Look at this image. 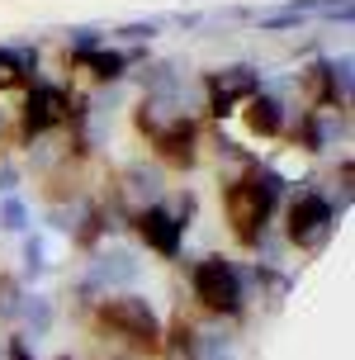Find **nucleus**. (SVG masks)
<instances>
[{
	"label": "nucleus",
	"mask_w": 355,
	"mask_h": 360,
	"mask_svg": "<svg viewBox=\"0 0 355 360\" xmlns=\"http://www.w3.org/2000/svg\"><path fill=\"white\" fill-rule=\"evenodd\" d=\"M100 327L124 346L157 351V318H152L147 304H138V299H109V304L100 308Z\"/></svg>",
	"instance_id": "f257e3e1"
},
{
	"label": "nucleus",
	"mask_w": 355,
	"mask_h": 360,
	"mask_svg": "<svg viewBox=\"0 0 355 360\" xmlns=\"http://www.w3.org/2000/svg\"><path fill=\"white\" fill-rule=\"evenodd\" d=\"M223 204H228V223H232V233H237V242H256V233H261V223L270 214L266 185L261 180H237V185H228Z\"/></svg>",
	"instance_id": "f03ea898"
},
{
	"label": "nucleus",
	"mask_w": 355,
	"mask_h": 360,
	"mask_svg": "<svg viewBox=\"0 0 355 360\" xmlns=\"http://www.w3.org/2000/svg\"><path fill=\"white\" fill-rule=\"evenodd\" d=\"M195 294L213 313H232L237 308V275L223 261H199L195 266Z\"/></svg>",
	"instance_id": "7ed1b4c3"
},
{
	"label": "nucleus",
	"mask_w": 355,
	"mask_h": 360,
	"mask_svg": "<svg viewBox=\"0 0 355 360\" xmlns=\"http://www.w3.org/2000/svg\"><path fill=\"white\" fill-rule=\"evenodd\" d=\"M332 228V204L322 195H299L294 199V209H289V233L299 247H318L322 237Z\"/></svg>",
	"instance_id": "20e7f679"
},
{
	"label": "nucleus",
	"mask_w": 355,
	"mask_h": 360,
	"mask_svg": "<svg viewBox=\"0 0 355 360\" xmlns=\"http://www.w3.org/2000/svg\"><path fill=\"white\" fill-rule=\"evenodd\" d=\"M142 133H152V147H157L166 162L185 166L190 157H195V128L185 124V119H176V124H166V128H147L142 124Z\"/></svg>",
	"instance_id": "39448f33"
},
{
	"label": "nucleus",
	"mask_w": 355,
	"mask_h": 360,
	"mask_svg": "<svg viewBox=\"0 0 355 360\" xmlns=\"http://www.w3.org/2000/svg\"><path fill=\"white\" fill-rule=\"evenodd\" d=\"M138 228L142 237L157 247V252H176V237H180V223L171 214H161V209H152V214H142L138 218Z\"/></svg>",
	"instance_id": "423d86ee"
},
{
	"label": "nucleus",
	"mask_w": 355,
	"mask_h": 360,
	"mask_svg": "<svg viewBox=\"0 0 355 360\" xmlns=\"http://www.w3.org/2000/svg\"><path fill=\"white\" fill-rule=\"evenodd\" d=\"M242 114H247V128L251 133H280V109L270 105V100H261V95H247V105H242Z\"/></svg>",
	"instance_id": "0eeeda50"
},
{
	"label": "nucleus",
	"mask_w": 355,
	"mask_h": 360,
	"mask_svg": "<svg viewBox=\"0 0 355 360\" xmlns=\"http://www.w3.org/2000/svg\"><path fill=\"white\" fill-rule=\"evenodd\" d=\"M119 72V57H76L71 62V76H76V86H95V81H105V76Z\"/></svg>",
	"instance_id": "6e6552de"
},
{
	"label": "nucleus",
	"mask_w": 355,
	"mask_h": 360,
	"mask_svg": "<svg viewBox=\"0 0 355 360\" xmlns=\"http://www.w3.org/2000/svg\"><path fill=\"white\" fill-rule=\"evenodd\" d=\"M256 90V81H251L247 72H232V76H213V100H218V109H228L237 95H251Z\"/></svg>",
	"instance_id": "1a4fd4ad"
}]
</instances>
